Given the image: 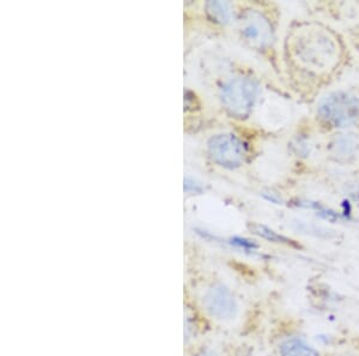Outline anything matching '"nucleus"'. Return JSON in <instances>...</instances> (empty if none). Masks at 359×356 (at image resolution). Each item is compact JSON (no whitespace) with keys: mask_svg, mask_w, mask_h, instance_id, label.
<instances>
[{"mask_svg":"<svg viewBox=\"0 0 359 356\" xmlns=\"http://www.w3.org/2000/svg\"><path fill=\"white\" fill-rule=\"evenodd\" d=\"M208 154L217 164L233 169L245 161V144L233 135H217L208 140Z\"/></svg>","mask_w":359,"mask_h":356,"instance_id":"39448f33","label":"nucleus"},{"mask_svg":"<svg viewBox=\"0 0 359 356\" xmlns=\"http://www.w3.org/2000/svg\"><path fill=\"white\" fill-rule=\"evenodd\" d=\"M208 16L216 23L226 25L230 21V6L225 1H208L205 5Z\"/></svg>","mask_w":359,"mask_h":356,"instance_id":"9d476101","label":"nucleus"},{"mask_svg":"<svg viewBox=\"0 0 359 356\" xmlns=\"http://www.w3.org/2000/svg\"><path fill=\"white\" fill-rule=\"evenodd\" d=\"M230 242L233 245L236 246V247L243 249V250L253 251L257 249V245L255 242L248 240V239H245V237H233Z\"/></svg>","mask_w":359,"mask_h":356,"instance_id":"9b49d317","label":"nucleus"},{"mask_svg":"<svg viewBox=\"0 0 359 356\" xmlns=\"http://www.w3.org/2000/svg\"><path fill=\"white\" fill-rule=\"evenodd\" d=\"M203 305L208 315L219 320L233 319L238 311L233 293L221 283L208 288L203 298Z\"/></svg>","mask_w":359,"mask_h":356,"instance_id":"423d86ee","label":"nucleus"},{"mask_svg":"<svg viewBox=\"0 0 359 356\" xmlns=\"http://www.w3.org/2000/svg\"><path fill=\"white\" fill-rule=\"evenodd\" d=\"M238 30L243 40L255 49H265L273 41V29L265 15L245 10L238 18Z\"/></svg>","mask_w":359,"mask_h":356,"instance_id":"20e7f679","label":"nucleus"},{"mask_svg":"<svg viewBox=\"0 0 359 356\" xmlns=\"http://www.w3.org/2000/svg\"><path fill=\"white\" fill-rule=\"evenodd\" d=\"M294 55L313 70H325L337 59V45L330 35L318 29H304L294 37Z\"/></svg>","mask_w":359,"mask_h":356,"instance_id":"f257e3e1","label":"nucleus"},{"mask_svg":"<svg viewBox=\"0 0 359 356\" xmlns=\"http://www.w3.org/2000/svg\"><path fill=\"white\" fill-rule=\"evenodd\" d=\"M335 356H351V355H335Z\"/></svg>","mask_w":359,"mask_h":356,"instance_id":"4468645a","label":"nucleus"},{"mask_svg":"<svg viewBox=\"0 0 359 356\" xmlns=\"http://www.w3.org/2000/svg\"><path fill=\"white\" fill-rule=\"evenodd\" d=\"M331 150L333 155L338 159H346L352 156L357 150V140L353 136L344 135L333 140L331 144Z\"/></svg>","mask_w":359,"mask_h":356,"instance_id":"1a4fd4ad","label":"nucleus"},{"mask_svg":"<svg viewBox=\"0 0 359 356\" xmlns=\"http://www.w3.org/2000/svg\"><path fill=\"white\" fill-rule=\"evenodd\" d=\"M259 86L252 78H233L221 91L222 103L230 114L242 118L250 113L257 101Z\"/></svg>","mask_w":359,"mask_h":356,"instance_id":"7ed1b4c3","label":"nucleus"},{"mask_svg":"<svg viewBox=\"0 0 359 356\" xmlns=\"http://www.w3.org/2000/svg\"><path fill=\"white\" fill-rule=\"evenodd\" d=\"M184 189L186 192L189 193H201L203 192V186L201 184H198L194 179L187 176L184 179Z\"/></svg>","mask_w":359,"mask_h":356,"instance_id":"f8f14e48","label":"nucleus"},{"mask_svg":"<svg viewBox=\"0 0 359 356\" xmlns=\"http://www.w3.org/2000/svg\"><path fill=\"white\" fill-rule=\"evenodd\" d=\"M249 230H252V233L255 234L257 237L269 240L271 242L292 246V247L298 246L292 239H289V237H284L282 234L277 233L276 230H271L267 225H260V223H252V225H249Z\"/></svg>","mask_w":359,"mask_h":356,"instance_id":"6e6552de","label":"nucleus"},{"mask_svg":"<svg viewBox=\"0 0 359 356\" xmlns=\"http://www.w3.org/2000/svg\"><path fill=\"white\" fill-rule=\"evenodd\" d=\"M282 356H320L318 350L301 338H287L279 345Z\"/></svg>","mask_w":359,"mask_h":356,"instance_id":"0eeeda50","label":"nucleus"},{"mask_svg":"<svg viewBox=\"0 0 359 356\" xmlns=\"http://www.w3.org/2000/svg\"><path fill=\"white\" fill-rule=\"evenodd\" d=\"M199 356H217L216 352H210V350H206V352H203Z\"/></svg>","mask_w":359,"mask_h":356,"instance_id":"ddd939ff","label":"nucleus"},{"mask_svg":"<svg viewBox=\"0 0 359 356\" xmlns=\"http://www.w3.org/2000/svg\"><path fill=\"white\" fill-rule=\"evenodd\" d=\"M318 114L334 127H348L359 118V100L347 91H334L321 100Z\"/></svg>","mask_w":359,"mask_h":356,"instance_id":"f03ea898","label":"nucleus"}]
</instances>
